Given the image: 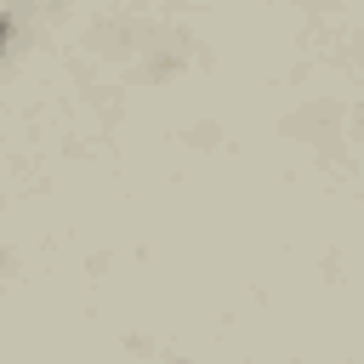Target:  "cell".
I'll return each mask as SVG.
<instances>
[{
    "label": "cell",
    "instance_id": "1",
    "mask_svg": "<svg viewBox=\"0 0 364 364\" xmlns=\"http://www.w3.org/2000/svg\"><path fill=\"white\" fill-rule=\"evenodd\" d=\"M6 40H11V17L0 11V51H6Z\"/></svg>",
    "mask_w": 364,
    "mask_h": 364
}]
</instances>
